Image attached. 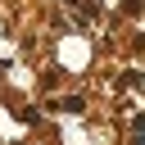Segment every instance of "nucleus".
I'll return each instance as SVG.
<instances>
[{"instance_id":"nucleus-1","label":"nucleus","mask_w":145,"mask_h":145,"mask_svg":"<svg viewBox=\"0 0 145 145\" xmlns=\"http://www.w3.org/2000/svg\"><path fill=\"white\" fill-rule=\"evenodd\" d=\"M131 136H136L131 145H145V113H136V118H131Z\"/></svg>"}]
</instances>
